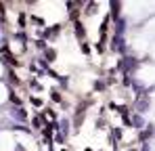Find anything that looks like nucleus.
Segmentation results:
<instances>
[{
    "instance_id": "f257e3e1",
    "label": "nucleus",
    "mask_w": 155,
    "mask_h": 151,
    "mask_svg": "<svg viewBox=\"0 0 155 151\" xmlns=\"http://www.w3.org/2000/svg\"><path fill=\"white\" fill-rule=\"evenodd\" d=\"M113 49L124 50V40H122V38H115V40H113Z\"/></svg>"
}]
</instances>
